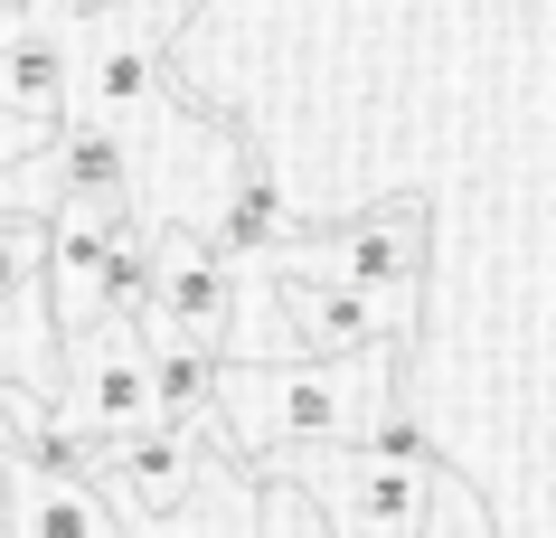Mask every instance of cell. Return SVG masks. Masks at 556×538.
<instances>
[{
    "mask_svg": "<svg viewBox=\"0 0 556 538\" xmlns=\"http://www.w3.org/2000/svg\"><path fill=\"white\" fill-rule=\"evenodd\" d=\"M217 237H227V255H245V246L274 255V246H293V199H283L264 171H245L227 189V209H217Z\"/></svg>",
    "mask_w": 556,
    "mask_h": 538,
    "instance_id": "13",
    "label": "cell"
},
{
    "mask_svg": "<svg viewBox=\"0 0 556 538\" xmlns=\"http://www.w3.org/2000/svg\"><path fill=\"white\" fill-rule=\"evenodd\" d=\"M255 473L312 491L330 538H425L434 529V501H443V463H396L378 453L368 435L358 445H283V453H255Z\"/></svg>",
    "mask_w": 556,
    "mask_h": 538,
    "instance_id": "2",
    "label": "cell"
},
{
    "mask_svg": "<svg viewBox=\"0 0 556 538\" xmlns=\"http://www.w3.org/2000/svg\"><path fill=\"white\" fill-rule=\"evenodd\" d=\"M425 538H491V529H481V501L463 491V529H425Z\"/></svg>",
    "mask_w": 556,
    "mask_h": 538,
    "instance_id": "17",
    "label": "cell"
},
{
    "mask_svg": "<svg viewBox=\"0 0 556 538\" xmlns=\"http://www.w3.org/2000/svg\"><path fill=\"white\" fill-rule=\"evenodd\" d=\"M132 237H142L132 217H86V209H66L58 227H48V293H58L66 340L104 322V293H114V265H123Z\"/></svg>",
    "mask_w": 556,
    "mask_h": 538,
    "instance_id": "8",
    "label": "cell"
},
{
    "mask_svg": "<svg viewBox=\"0 0 556 538\" xmlns=\"http://www.w3.org/2000/svg\"><path fill=\"white\" fill-rule=\"evenodd\" d=\"M94 29V48H86V104H94V123H132L161 95V38L151 29H132V20H86Z\"/></svg>",
    "mask_w": 556,
    "mask_h": 538,
    "instance_id": "12",
    "label": "cell"
},
{
    "mask_svg": "<svg viewBox=\"0 0 556 538\" xmlns=\"http://www.w3.org/2000/svg\"><path fill=\"white\" fill-rule=\"evenodd\" d=\"M425 246H434L425 199H387V209L330 227L321 246H274V265H283V274H330V284H350V293L387 302V312L406 322V293L425 284Z\"/></svg>",
    "mask_w": 556,
    "mask_h": 538,
    "instance_id": "3",
    "label": "cell"
},
{
    "mask_svg": "<svg viewBox=\"0 0 556 538\" xmlns=\"http://www.w3.org/2000/svg\"><path fill=\"white\" fill-rule=\"evenodd\" d=\"M217 406H227V445L255 463V453L283 445H358L387 406L378 378H350L340 359H293V368H227L217 378Z\"/></svg>",
    "mask_w": 556,
    "mask_h": 538,
    "instance_id": "1",
    "label": "cell"
},
{
    "mask_svg": "<svg viewBox=\"0 0 556 538\" xmlns=\"http://www.w3.org/2000/svg\"><path fill=\"white\" fill-rule=\"evenodd\" d=\"M0 481H10V538H123L94 481L38 473L20 453H0Z\"/></svg>",
    "mask_w": 556,
    "mask_h": 538,
    "instance_id": "11",
    "label": "cell"
},
{
    "mask_svg": "<svg viewBox=\"0 0 556 538\" xmlns=\"http://www.w3.org/2000/svg\"><path fill=\"white\" fill-rule=\"evenodd\" d=\"M104 481H114L123 510L170 520V510L199 491V425H142V435H123V445L104 453Z\"/></svg>",
    "mask_w": 556,
    "mask_h": 538,
    "instance_id": "10",
    "label": "cell"
},
{
    "mask_svg": "<svg viewBox=\"0 0 556 538\" xmlns=\"http://www.w3.org/2000/svg\"><path fill=\"white\" fill-rule=\"evenodd\" d=\"M29 142H38V133H29V123H20V114H10V104H0V179L20 171V151H29Z\"/></svg>",
    "mask_w": 556,
    "mask_h": 538,
    "instance_id": "16",
    "label": "cell"
},
{
    "mask_svg": "<svg viewBox=\"0 0 556 538\" xmlns=\"http://www.w3.org/2000/svg\"><path fill=\"white\" fill-rule=\"evenodd\" d=\"M151 378H161V425H199L207 406H217L227 359H217V350H189V340H151Z\"/></svg>",
    "mask_w": 556,
    "mask_h": 538,
    "instance_id": "14",
    "label": "cell"
},
{
    "mask_svg": "<svg viewBox=\"0 0 556 538\" xmlns=\"http://www.w3.org/2000/svg\"><path fill=\"white\" fill-rule=\"evenodd\" d=\"M66 397H76V416L104 445L161 425V378H151V350L132 340V322H94V330L66 340Z\"/></svg>",
    "mask_w": 556,
    "mask_h": 538,
    "instance_id": "4",
    "label": "cell"
},
{
    "mask_svg": "<svg viewBox=\"0 0 556 538\" xmlns=\"http://www.w3.org/2000/svg\"><path fill=\"white\" fill-rule=\"evenodd\" d=\"M274 293H283V322H293L302 359H340V368H358V359H378L387 340H406V322H396L387 302L350 293V284H330V274H283V265H274Z\"/></svg>",
    "mask_w": 556,
    "mask_h": 538,
    "instance_id": "7",
    "label": "cell"
},
{
    "mask_svg": "<svg viewBox=\"0 0 556 538\" xmlns=\"http://www.w3.org/2000/svg\"><path fill=\"white\" fill-rule=\"evenodd\" d=\"M86 20H123V10H142V0H76Z\"/></svg>",
    "mask_w": 556,
    "mask_h": 538,
    "instance_id": "18",
    "label": "cell"
},
{
    "mask_svg": "<svg viewBox=\"0 0 556 538\" xmlns=\"http://www.w3.org/2000/svg\"><path fill=\"white\" fill-rule=\"evenodd\" d=\"M48 284V237H38L29 209H0V322Z\"/></svg>",
    "mask_w": 556,
    "mask_h": 538,
    "instance_id": "15",
    "label": "cell"
},
{
    "mask_svg": "<svg viewBox=\"0 0 556 538\" xmlns=\"http://www.w3.org/2000/svg\"><path fill=\"white\" fill-rule=\"evenodd\" d=\"M66 95H76V58L48 38V20H29V10L0 0V104L29 123L38 142H58L66 133Z\"/></svg>",
    "mask_w": 556,
    "mask_h": 538,
    "instance_id": "9",
    "label": "cell"
},
{
    "mask_svg": "<svg viewBox=\"0 0 556 538\" xmlns=\"http://www.w3.org/2000/svg\"><path fill=\"white\" fill-rule=\"evenodd\" d=\"M29 189H48L58 199V217L66 209H86V217H132V151H123V133L114 123H66L58 142H48V161H20L10 171V209L29 199Z\"/></svg>",
    "mask_w": 556,
    "mask_h": 538,
    "instance_id": "6",
    "label": "cell"
},
{
    "mask_svg": "<svg viewBox=\"0 0 556 538\" xmlns=\"http://www.w3.org/2000/svg\"><path fill=\"white\" fill-rule=\"evenodd\" d=\"M151 255H161V302H151L161 340L227 350V330H236V265H227V237H217V227H161V237H151Z\"/></svg>",
    "mask_w": 556,
    "mask_h": 538,
    "instance_id": "5",
    "label": "cell"
}]
</instances>
